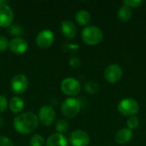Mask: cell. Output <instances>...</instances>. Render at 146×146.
Returning <instances> with one entry per match:
<instances>
[{"label": "cell", "mask_w": 146, "mask_h": 146, "mask_svg": "<svg viewBox=\"0 0 146 146\" xmlns=\"http://www.w3.org/2000/svg\"><path fill=\"white\" fill-rule=\"evenodd\" d=\"M7 106H8L7 98L4 96L0 95V113L4 112L7 109Z\"/></svg>", "instance_id": "obj_26"}, {"label": "cell", "mask_w": 146, "mask_h": 146, "mask_svg": "<svg viewBox=\"0 0 146 146\" xmlns=\"http://www.w3.org/2000/svg\"><path fill=\"white\" fill-rule=\"evenodd\" d=\"M28 87V80L25 74H19L15 75L10 81V88L15 94L24 93Z\"/></svg>", "instance_id": "obj_6"}, {"label": "cell", "mask_w": 146, "mask_h": 146, "mask_svg": "<svg viewBox=\"0 0 146 146\" xmlns=\"http://www.w3.org/2000/svg\"><path fill=\"white\" fill-rule=\"evenodd\" d=\"M81 38L88 45H96L99 44L103 39V32L98 27L90 26L83 29L81 33Z\"/></svg>", "instance_id": "obj_2"}, {"label": "cell", "mask_w": 146, "mask_h": 146, "mask_svg": "<svg viewBox=\"0 0 146 146\" xmlns=\"http://www.w3.org/2000/svg\"><path fill=\"white\" fill-rule=\"evenodd\" d=\"M118 111L124 116H134L139 111V105L133 98H124L118 104Z\"/></svg>", "instance_id": "obj_4"}, {"label": "cell", "mask_w": 146, "mask_h": 146, "mask_svg": "<svg viewBox=\"0 0 146 146\" xmlns=\"http://www.w3.org/2000/svg\"><path fill=\"white\" fill-rule=\"evenodd\" d=\"M14 20V13L12 9L7 4L0 5V27H7L12 25Z\"/></svg>", "instance_id": "obj_11"}, {"label": "cell", "mask_w": 146, "mask_h": 146, "mask_svg": "<svg viewBox=\"0 0 146 146\" xmlns=\"http://www.w3.org/2000/svg\"><path fill=\"white\" fill-rule=\"evenodd\" d=\"M61 90L66 95L74 96L80 92L81 86L79 80H77L76 79L66 78L61 83Z\"/></svg>", "instance_id": "obj_5"}, {"label": "cell", "mask_w": 146, "mask_h": 146, "mask_svg": "<svg viewBox=\"0 0 146 146\" xmlns=\"http://www.w3.org/2000/svg\"><path fill=\"white\" fill-rule=\"evenodd\" d=\"M9 47V42L4 36L0 35V51H4Z\"/></svg>", "instance_id": "obj_25"}, {"label": "cell", "mask_w": 146, "mask_h": 146, "mask_svg": "<svg viewBox=\"0 0 146 146\" xmlns=\"http://www.w3.org/2000/svg\"><path fill=\"white\" fill-rule=\"evenodd\" d=\"M75 21L79 25L86 26L91 21V15L86 10H80L75 15Z\"/></svg>", "instance_id": "obj_18"}, {"label": "cell", "mask_w": 146, "mask_h": 146, "mask_svg": "<svg viewBox=\"0 0 146 146\" xmlns=\"http://www.w3.org/2000/svg\"><path fill=\"white\" fill-rule=\"evenodd\" d=\"M0 146H14V145L10 139L4 136H2L0 137Z\"/></svg>", "instance_id": "obj_27"}, {"label": "cell", "mask_w": 146, "mask_h": 146, "mask_svg": "<svg viewBox=\"0 0 146 146\" xmlns=\"http://www.w3.org/2000/svg\"><path fill=\"white\" fill-rule=\"evenodd\" d=\"M139 123H140V121L139 119V117L137 116H131L127 119V128L131 129V130H133V129H136L139 126Z\"/></svg>", "instance_id": "obj_22"}, {"label": "cell", "mask_w": 146, "mask_h": 146, "mask_svg": "<svg viewBox=\"0 0 146 146\" xmlns=\"http://www.w3.org/2000/svg\"><path fill=\"white\" fill-rule=\"evenodd\" d=\"M70 65H71L73 68H74H74L79 67V65H80V61H79V59H77V58H72L71 61H70Z\"/></svg>", "instance_id": "obj_28"}, {"label": "cell", "mask_w": 146, "mask_h": 146, "mask_svg": "<svg viewBox=\"0 0 146 146\" xmlns=\"http://www.w3.org/2000/svg\"><path fill=\"white\" fill-rule=\"evenodd\" d=\"M143 3V1L141 0H126L123 2V4L129 7L130 9L131 8H139L141 4Z\"/></svg>", "instance_id": "obj_24"}, {"label": "cell", "mask_w": 146, "mask_h": 146, "mask_svg": "<svg viewBox=\"0 0 146 146\" xmlns=\"http://www.w3.org/2000/svg\"><path fill=\"white\" fill-rule=\"evenodd\" d=\"M30 146H44V139L39 134H34L30 140Z\"/></svg>", "instance_id": "obj_21"}, {"label": "cell", "mask_w": 146, "mask_h": 146, "mask_svg": "<svg viewBox=\"0 0 146 146\" xmlns=\"http://www.w3.org/2000/svg\"><path fill=\"white\" fill-rule=\"evenodd\" d=\"M122 68L118 64H111L104 71V79L110 84L117 83L122 77Z\"/></svg>", "instance_id": "obj_8"}, {"label": "cell", "mask_w": 146, "mask_h": 146, "mask_svg": "<svg viewBox=\"0 0 146 146\" xmlns=\"http://www.w3.org/2000/svg\"><path fill=\"white\" fill-rule=\"evenodd\" d=\"M61 31L62 34L69 39H73L76 37L77 29L74 24L69 20H64L61 23Z\"/></svg>", "instance_id": "obj_13"}, {"label": "cell", "mask_w": 146, "mask_h": 146, "mask_svg": "<svg viewBox=\"0 0 146 146\" xmlns=\"http://www.w3.org/2000/svg\"><path fill=\"white\" fill-rule=\"evenodd\" d=\"M9 32L10 33V35L12 36H16L18 38V36H21L24 33V28L21 25L19 24H14L11 25L9 27Z\"/></svg>", "instance_id": "obj_19"}, {"label": "cell", "mask_w": 146, "mask_h": 146, "mask_svg": "<svg viewBox=\"0 0 146 146\" xmlns=\"http://www.w3.org/2000/svg\"><path fill=\"white\" fill-rule=\"evenodd\" d=\"M7 2L6 1H3V0H0V5L1 4H4V3H6Z\"/></svg>", "instance_id": "obj_29"}, {"label": "cell", "mask_w": 146, "mask_h": 146, "mask_svg": "<svg viewBox=\"0 0 146 146\" xmlns=\"http://www.w3.org/2000/svg\"><path fill=\"white\" fill-rule=\"evenodd\" d=\"M9 47L10 50L17 55H21L27 50L28 44L22 38H15L9 43Z\"/></svg>", "instance_id": "obj_12"}, {"label": "cell", "mask_w": 146, "mask_h": 146, "mask_svg": "<svg viewBox=\"0 0 146 146\" xmlns=\"http://www.w3.org/2000/svg\"><path fill=\"white\" fill-rule=\"evenodd\" d=\"M132 138H133V131L127 127H124L120 129L116 133L115 136V140L119 145H126L132 139Z\"/></svg>", "instance_id": "obj_14"}, {"label": "cell", "mask_w": 146, "mask_h": 146, "mask_svg": "<svg viewBox=\"0 0 146 146\" xmlns=\"http://www.w3.org/2000/svg\"><path fill=\"white\" fill-rule=\"evenodd\" d=\"M85 90L88 93L95 94V93H97L99 91V86H98V85L97 83L92 82V81H90V82H87L85 85Z\"/></svg>", "instance_id": "obj_23"}, {"label": "cell", "mask_w": 146, "mask_h": 146, "mask_svg": "<svg viewBox=\"0 0 146 146\" xmlns=\"http://www.w3.org/2000/svg\"><path fill=\"white\" fill-rule=\"evenodd\" d=\"M46 146H68V139L63 134L54 133L47 139Z\"/></svg>", "instance_id": "obj_15"}, {"label": "cell", "mask_w": 146, "mask_h": 146, "mask_svg": "<svg viewBox=\"0 0 146 146\" xmlns=\"http://www.w3.org/2000/svg\"><path fill=\"white\" fill-rule=\"evenodd\" d=\"M68 141L72 146H87L90 143V137L82 130H75L71 133Z\"/></svg>", "instance_id": "obj_10"}, {"label": "cell", "mask_w": 146, "mask_h": 146, "mask_svg": "<svg viewBox=\"0 0 146 146\" xmlns=\"http://www.w3.org/2000/svg\"><path fill=\"white\" fill-rule=\"evenodd\" d=\"M68 127H69L68 122L66 120H63V119L59 120L57 121L56 125V131L58 132V133H61V134H62L63 133L67 132V130L68 129Z\"/></svg>", "instance_id": "obj_20"}, {"label": "cell", "mask_w": 146, "mask_h": 146, "mask_svg": "<svg viewBox=\"0 0 146 146\" xmlns=\"http://www.w3.org/2000/svg\"><path fill=\"white\" fill-rule=\"evenodd\" d=\"M9 110L13 113H19L24 108V101L20 97H13L9 103Z\"/></svg>", "instance_id": "obj_16"}, {"label": "cell", "mask_w": 146, "mask_h": 146, "mask_svg": "<svg viewBox=\"0 0 146 146\" xmlns=\"http://www.w3.org/2000/svg\"><path fill=\"white\" fill-rule=\"evenodd\" d=\"M54 34L50 30L44 29L38 33L36 38V44L41 49L50 48L54 42Z\"/></svg>", "instance_id": "obj_9"}, {"label": "cell", "mask_w": 146, "mask_h": 146, "mask_svg": "<svg viewBox=\"0 0 146 146\" xmlns=\"http://www.w3.org/2000/svg\"><path fill=\"white\" fill-rule=\"evenodd\" d=\"M117 16L121 21L127 22L131 20V18L133 16V12L129 7L123 4L121 7L119 8L118 11H117Z\"/></svg>", "instance_id": "obj_17"}, {"label": "cell", "mask_w": 146, "mask_h": 146, "mask_svg": "<svg viewBox=\"0 0 146 146\" xmlns=\"http://www.w3.org/2000/svg\"><path fill=\"white\" fill-rule=\"evenodd\" d=\"M38 125V119L32 112H26L18 115L14 119L13 126L17 133L21 134H29L33 133Z\"/></svg>", "instance_id": "obj_1"}, {"label": "cell", "mask_w": 146, "mask_h": 146, "mask_svg": "<svg viewBox=\"0 0 146 146\" xmlns=\"http://www.w3.org/2000/svg\"><path fill=\"white\" fill-rule=\"evenodd\" d=\"M80 101L74 98H68L62 104L61 111L62 115L68 118L75 117L80 110Z\"/></svg>", "instance_id": "obj_3"}, {"label": "cell", "mask_w": 146, "mask_h": 146, "mask_svg": "<svg viewBox=\"0 0 146 146\" xmlns=\"http://www.w3.org/2000/svg\"><path fill=\"white\" fill-rule=\"evenodd\" d=\"M38 119L44 126L49 127L56 119V112L51 106L44 105L39 109Z\"/></svg>", "instance_id": "obj_7"}]
</instances>
